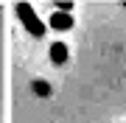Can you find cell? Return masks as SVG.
<instances>
[{"label": "cell", "instance_id": "1", "mask_svg": "<svg viewBox=\"0 0 126 123\" xmlns=\"http://www.w3.org/2000/svg\"><path fill=\"white\" fill-rule=\"evenodd\" d=\"M17 17H20L23 28L31 37H45V23H42V17L34 11L31 3H17Z\"/></svg>", "mask_w": 126, "mask_h": 123}, {"label": "cell", "instance_id": "3", "mask_svg": "<svg viewBox=\"0 0 126 123\" xmlns=\"http://www.w3.org/2000/svg\"><path fill=\"white\" fill-rule=\"evenodd\" d=\"M50 62L53 64H64L67 62V45L64 42H53L50 45Z\"/></svg>", "mask_w": 126, "mask_h": 123}, {"label": "cell", "instance_id": "2", "mask_svg": "<svg viewBox=\"0 0 126 123\" xmlns=\"http://www.w3.org/2000/svg\"><path fill=\"white\" fill-rule=\"evenodd\" d=\"M48 25L53 28V31H70V28H73V17H70L64 9H59V11H53V14H50Z\"/></svg>", "mask_w": 126, "mask_h": 123}]
</instances>
